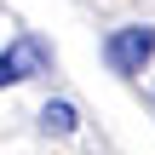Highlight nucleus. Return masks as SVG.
I'll return each instance as SVG.
<instances>
[{"label":"nucleus","mask_w":155,"mask_h":155,"mask_svg":"<svg viewBox=\"0 0 155 155\" xmlns=\"http://www.w3.org/2000/svg\"><path fill=\"white\" fill-rule=\"evenodd\" d=\"M40 121H46V132H75V104H46Z\"/></svg>","instance_id":"obj_3"},{"label":"nucleus","mask_w":155,"mask_h":155,"mask_svg":"<svg viewBox=\"0 0 155 155\" xmlns=\"http://www.w3.org/2000/svg\"><path fill=\"white\" fill-rule=\"evenodd\" d=\"M46 63H52V46H46L40 35H17V40L0 52V86H17V81H29V75H46Z\"/></svg>","instance_id":"obj_2"},{"label":"nucleus","mask_w":155,"mask_h":155,"mask_svg":"<svg viewBox=\"0 0 155 155\" xmlns=\"http://www.w3.org/2000/svg\"><path fill=\"white\" fill-rule=\"evenodd\" d=\"M104 58H109V69H115V75H138V69L155 58V29H144V23L115 29V35L104 40Z\"/></svg>","instance_id":"obj_1"}]
</instances>
